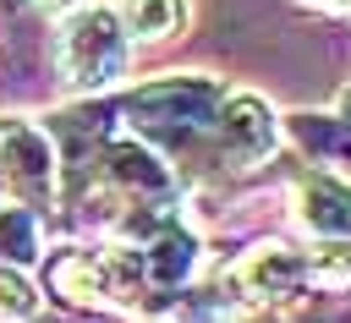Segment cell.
<instances>
[{
	"mask_svg": "<svg viewBox=\"0 0 351 323\" xmlns=\"http://www.w3.org/2000/svg\"><path fill=\"white\" fill-rule=\"evenodd\" d=\"M280 126H285V142H296L307 159H313V170H346L351 164V126L340 120V115H313V109H296V115H280Z\"/></svg>",
	"mask_w": 351,
	"mask_h": 323,
	"instance_id": "obj_9",
	"label": "cell"
},
{
	"mask_svg": "<svg viewBox=\"0 0 351 323\" xmlns=\"http://www.w3.org/2000/svg\"><path fill=\"white\" fill-rule=\"evenodd\" d=\"M33 5H38V11H71L77 0H33Z\"/></svg>",
	"mask_w": 351,
	"mask_h": 323,
	"instance_id": "obj_16",
	"label": "cell"
},
{
	"mask_svg": "<svg viewBox=\"0 0 351 323\" xmlns=\"http://www.w3.org/2000/svg\"><path fill=\"white\" fill-rule=\"evenodd\" d=\"M44 285L66 301V307H82V312H137L154 290H148V274H143V257L137 246L115 241V246H66L44 263Z\"/></svg>",
	"mask_w": 351,
	"mask_h": 323,
	"instance_id": "obj_3",
	"label": "cell"
},
{
	"mask_svg": "<svg viewBox=\"0 0 351 323\" xmlns=\"http://www.w3.org/2000/svg\"><path fill=\"white\" fill-rule=\"evenodd\" d=\"M225 285H230V301L280 312V307L313 296V290H307V246H296L291 235H258V241L225 268Z\"/></svg>",
	"mask_w": 351,
	"mask_h": 323,
	"instance_id": "obj_5",
	"label": "cell"
},
{
	"mask_svg": "<svg viewBox=\"0 0 351 323\" xmlns=\"http://www.w3.org/2000/svg\"><path fill=\"white\" fill-rule=\"evenodd\" d=\"M38 263V214L22 203H0V268Z\"/></svg>",
	"mask_w": 351,
	"mask_h": 323,
	"instance_id": "obj_11",
	"label": "cell"
},
{
	"mask_svg": "<svg viewBox=\"0 0 351 323\" xmlns=\"http://www.w3.org/2000/svg\"><path fill=\"white\" fill-rule=\"evenodd\" d=\"M44 307V290L27 268H0V323H33Z\"/></svg>",
	"mask_w": 351,
	"mask_h": 323,
	"instance_id": "obj_13",
	"label": "cell"
},
{
	"mask_svg": "<svg viewBox=\"0 0 351 323\" xmlns=\"http://www.w3.org/2000/svg\"><path fill=\"white\" fill-rule=\"evenodd\" d=\"M302 5H318V11H335V16H351V0H302Z\"/></svg>",
	"mask_w": 351,
	"mask_h": 323,
	"instance_id": "obj_14",
	"label": "cell"
},
{
	"mask_svg": "<svg viewBox=\"0 0 351 323\" xmlns=\"http://www.w3.org/2000/svg\"><path fill=\"white\" fill-rule=\"evenodd\" d=\"M137 257H143L148 290L154 296H176V290H192V279L203 268V235L181 214H170L148 241H137Z\"/></svg>",
	"mask_w": 351,
	"mask_h": 323,
	"instance_id": "obj_8",
	"label": "cell"
},
{
	"mask_svg": "<svg viewBox=\"0 0 351 323\" xmlns=\"http://www.w3.org/2000/svg\"><path fill=\"white\" fill-rule=\"evenodd\" d=\"M225 93H230L225 77H208V71H165V77H148V82L126 88L121 104H115V115L148 148H170L181 159L208 131V120L225 104Z\"/></svg>",
	"mask_w": 351,
	"mask_h": 323,
	"instance_id": "obj_1",
	"label": "cell"
},
{
	"mask_svg": "<svg viewBox=\"0 0 351 323\" xmlns=\"http://www.w3.org/2000/svg\"><path fill=\"white\" fill-rule=\"evenodd\" d=\"M115 16L132 44H170L186 27L192 5L186 0H115Z\"/></svg>",
	"mask_w": 351,
	"mask_h": 323,
	"instance_id": "obj_10",
	"label": "cell"
},
{
	"mask_svg": "<svg viewBox=\"0 0 351 323\" xmlns=\"http://www.w3.org/2000/svg\"><path fill=\"white\" fill-rule=\"evenodd\" d=\"M55 66L60 82L82 99L121 88L126 66H132V38L121 33L115 5H77L66 11L60 33H55Z\"/></svg>",
	"mask_w": 351,
	"mask_h": 323,
	"instance_id": "obj_4",
	"label": "cell"
},
{
	"mask_svg": "<svg viewBox=\"0 0 351 323\" xmlns=\"http://www.w3.org/2000/svg\"><path fill=\"white\" fill-rule=\"evenodd\" d=\"M132 323H176V318H132Z\"/></svg>",
	"mask_w": 351,
	"mask_h": 323,
	"instance_id": "obj_17",
	"label": "cell"
},
{
	"mask_svg": "<svg viewBox=\"0 0 351 323\" xmlns=\"http://www.w3.org/2000/svg\"><path fill=\"white\" fill-rule=\"evenodd\" d=\"M0 192H5V186H0Z\"/></svg>",
	"mask_w": 351,
	"mask_h": 323,
	"instance_id": "obj_18",
	"label": "cell"
},
{
	"mask_svg": "<svg viewBox=\"0 0 351 323\" xmlns=\"http://www.w3.org/2000/svg\"><path fill=\"white\" fill-rule=\"evenodd\" d=\"M307 290L313 296H351V241H313Z\"/></svg>",
	"mask_w": 351,
	"mask_h": 323,
	"instance_id": "obj_12",
	"label": "cell"
},
{
	"mask_svg": "<svg viewBox=\"0 0 351 323\" xmlns=\"http://www.w3.org/2000/svg\"><path fill=\"white\" fill-rule=\"evenodd\" d=\"M335 115H340V120H346V126H351V82H346V88H340V99H335Z\"/></svg>",
	"mask_w": 351,
	"mask_h": 323,
	"instance_id": "obj_15",
	"label": "cell"
},
{
	"mask_svg": "<svg viewBox=\"0 0 351 323\" xmlns=\"http://www.w3.org/2000/svg\"><path fill=\"white\" fill-rule=\"evenodd\" d=\"M285 148V126L274 115V104L263 93H225V104L214 109L208 131L176 159L186 164L197 181H236V175H252L263 170L274 153Z\"/></svg>",
	"mask_w": 351,
	"mask_h": 323,
	"instance_id": "obj_2",
	"label": "cell"
},
{
	"mask_svg": "<svg viewBox=\"0 0 351 323\" xmlns=\"http://www.w3.org/2000/svg\"><path fill=\"white\" fill-rule=\"evenodd\" d=\"M291 219L313 241H351V175L302 170L291 181Z\"/></svg>",
	"mask_w": 351,
	"mask_h": 323,
	"instance_id": "obj_7",
	"label": "cell"
},
{
	"mask_svg": "<svg viewBox=\"0 0 351 323\" xmlns=\"http://www.w3.org/2000/svg\"><path fill=\"white\" fill-rule=\"evenodd\" d=\"M0 186L33 214L55 203V186H60L55 137L27 115H0Z\"/></svg>",
	"mask_w": 351,
	"mask_h": 323,
	"instance_id": "obj_6",
	"label": "cell"
}]
</instances>
